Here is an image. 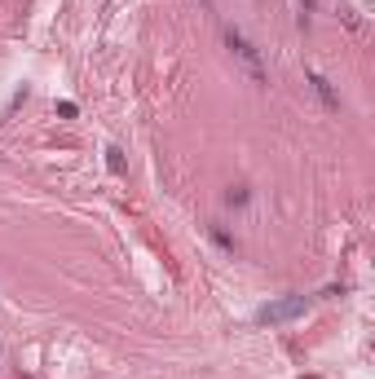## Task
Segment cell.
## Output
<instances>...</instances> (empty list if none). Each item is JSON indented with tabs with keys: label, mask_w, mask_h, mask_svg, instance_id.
<instances>
[{
	"label": "cell",
	"mask_w": 375,
	"mask_h": 379,
	"mask_svg": "<svg viewBox=\"0 0 375 379\" xmlns=\"http://www.w3.org/2000/svg\"><path fill=\"white\" fill-rule=\"evenodd\" d=\"M225 44H230V54H234V58L243 62V71L252 75L256 84H265V80H269V75H265V66H261V54H256V44L247 40L243 31H234V27H225Z\"/></svg>",
	"instance_id": "obj_1"
},
{
	"label": "cell",
	"mask_w": 375,
	"mask_h": 379,
	"mask_svg": "<svg viewBox=\"0 0 375 379\" xmlns=\"http://www.w3.org/2000/svg\"><path fill=\"white\" fill-rule=\"evenodd\" d=\"M309 300L305 295H283V300H269L265 309H256V326H283V322H296L305 313Z\"/></svg>",
	"instance_id": "obj_2"
},
{
	"label": "cell",
	"mask_w": 375,
	"mask_h": 379,
	"mask_svg": "<svg viewBox=\"0 0 375 379\" xmlns=\"http://www.w3.org/2000/svg\"><path fill=\"white\" fill-rule=\"evenodd\" d=\"M309 84L318 89V97H322V102H327L331 111L340 106V97H336V89H331V80H327V75H318V71H309Z\"/></svg>",
	"instance_id": "obj_3"
},
{
	"label": "cell",
	"mask_w": 375,
	"mask_h": 379,
	"mask_svg": "<svg viewBox=\"0 0 375 379\" xmlns=\"http://www.w3.org/2000/svg\"><path fill=\"white\" fill-rule=\"evenodd\" d=\"M106 168H111L115 176H124V150H119V146H106Z\"/></svg>",
	"instance_id": "obj_4"
},
{
	"label": "cell",
	"mask_w": 375,
	"mask_h": 379,
	"mask_svg": "<svg viewBox=\"0 0 375 379\" xmlns=\"http://www.w3.org/2000/svg\"><path fill=\"white\" fill-rule=\"evenodd\" d=\"M58 115L62 119H75V102H58Z\"/></svg>",
	"instance_id": "obj_5"
}]
</instances>
